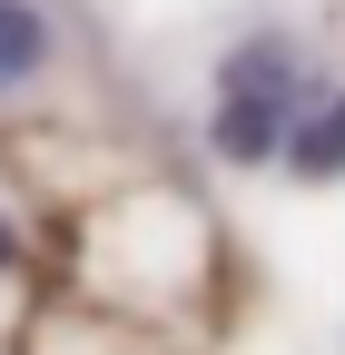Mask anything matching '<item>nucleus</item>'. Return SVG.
<instances>
[{
    "label": "nucleus",
    "mask_w": 345,
    "mask_h": 355,
    "mask_svg": "<svg viewBox=\"0 0 345 355\" xmlns=\"http://www.w3.org/2000/svg\"><path fill=\"white\" fill-rule=\"evenodd\" d=\"M286 168H296V178H345V89H335V99H316L306 119H296Z\"/></svg>",
    "instance_id": "7ed1b4c3"
},
{
    "label": "nucleus",
    "mask_w": 345,
    "mask_h": 355,
    "mask_svg": "<svg viewBox=\"0 0 345 355\" xmlns=\"http://www.w3.org/2000/svg\"><path fill=\"white\" fill-rule=\"evenodd\" d=\"M296 119H306V60H296V40L256 30L247 50L218 60V119H207V148H218L227 168H267Z\"/></svg>",
    "instance_id": "f257e3e1"
},
{
    "label": "nucleus",
    "mask_w": 345,
    "mask_h": 355,
    "mask_svg": "<svg viewBox=\"0 0 345 355\" xmlns=\"http://www.w3.org/2000/svg\"><path fill=\"white\" fill-rule=\"evenodd\" d=\"M50 10L39 0H0V89H30L39 69H50Z\"/></svg>",
    "instance_id": "f03ea898"
},
{
    "label": "nucleus",
    "mask_w": 345,
    "mask_h": 355,
    "mask_svg": "<svg viewBox=\"0 0 345 355\" xmlns=\"http://www.w3.org/2000/svg\"><path fill=\"white\" fill-rule=\"evenodd\" d=\"M10 257H20V237H10V217H0V266H10Z\"/></svg>",
    "instance_id": "20e7f679"
}]
</instances>
